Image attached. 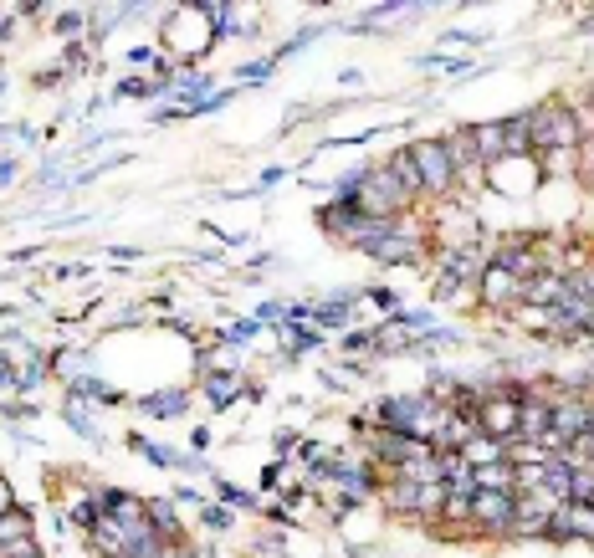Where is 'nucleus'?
Returning a JSON list of instances; mask_svg holds the SVG:
<instances>
[{"label": "nucleus", "mask_w": 594, "mask_h": 558, "mask_svg": "<svg viewBox=\"0 0 594 558\" xmlns=\"http://www.w3.org/2000/svg\"><path fill=\"white\" fill-rule=\"evenodd\" d=\"M216 502H226L231 512H262V497L257 492H246V487H236L226 477H216Z\"/></svg>", "instance_id": "412c9836"}, {"label": "nucleus", "mask_w": 594, "mask_h": 558, "mask_svg": "<svg viewBox=\"0 0 594 558\" xmlns=\"http://www.w3.org/2000/svg\"><path fill=\"white\" fill-rule=\"evenodd\" d=\"M190 390H185V384H164V390H149V395H139L134 400V410L139 415H149V420H180L185 410H190Z\"/></svg>", "instance_id": "9b49d317"}, {"label": "nucleus", "mask_w": 594, "mask_h": 558, "mask_svg": "<svg viewBox=\"0 0 594 558\" xmlns=\"http://www.w3.org/2000/svg\"><path fill=\"white\" fill-rule=\"evenodd\" d=\"M287 180V169L282 164H272V169H262V175H257V185H251V195H267V190H277Z\"/></svg>", "instance_id": "f704fd0d"}, {"label": "nucleus", "mask_w": 594, "mask_h": 558, "mask_svg": "<svg viewBox=\"0 0 594 558\" xmlns=\"http://www.w3.org/2000/svg\"><path fill=\"white\" fill-rule=\"evenodd\" d=\"M359 205L369 210V216H415V210L420 205H426V200H420V195H410L395 175H390V169L385 164H369V180H364V195H359Z\"/></svg>", "instance_id": "39448f33"}, {"label": "nucleus", "mask_w": 594, "mask_h": 558, "mask_svg": "<svg viewBox=\"0 0 594 558\" xmlns=\"http://www.w3.org/2000/svg\"><path fill=\"white\" fill-rule=\"evenodd\" d=\"M303 323H313V303H287L282 328H303Z\"/></svg>", "instance_id": "c9c22d12"}, {"label": "nucleus", "mask_w": 594, "mask_h": 558, "mask_svg": "<svg viewBox=\"0 0 594 558\" xmlns=\"http://www.w3.org/2000/svg\"><path fill=\"white\" fill-rule=\"evenodd\" d=\"M241 400H246V405H262V400H267V384H262V379H241Z\"/></svg>", "instance_id": "79ce46f5"}, {"label": "nucleus", "mask_w": 594, "mask_h": 558, "mask_svg": "<svg viewBox=\"0 0 594 558\" xmlns=\"http://www.w3.org/2000/svg\"><path fill=\"white\" fill-rule=\"evenodd\" d=\"M338 359H374V328L338 333Z\"/></svg>", "instance_id": "5701e85b"}, {"label": "nucleus", "mask_w": 594, "mask_h": 558, "mask_svg": "<svg viewBox=\"0 0 594 558\" xmlns=\"http://www.w3.org/2000/svg\"><path fill=\"white\" fill-rule=\"evenodd\" d=\"M169 497H175L180 507H205V502H210V497H205L200 487H175V492H169Z\"/></svg>", "instance_id": "a19ab883"}, {"label": "nucleus", "mask_w": 594, "mask_h": 558, "mask_svg": "<svg viewBox=\"0 0 594 558\" xmlns=\"http://www.w3.org/2000/svg\"><path fill=\"white\" fill-rule=\"evenodd\" d=\"M338 82H344V88H359L364 72H359V67H344V72H338Z\"/></svg>", "instance_id": "864d4df0"}, {"label": "nucleus", "mask_w": 594, "mask_h": 558, "mask_svg": "<svg viewBox=\"0 0 594 558\" xmlns=\"http://www.w3.org/2000/svg\"><path fill=\"white\" fill-rule=\"evenodd\" d=\"M159 93H164V88H159L154 77L129 72V77H118V82H113V93H108V98H113V103H123V98H159Z\"/></svg>", "instance_id": "4be33fe9"}, {"label": "nucleus", "mask_w": 594, "mask_h": 558, "mask_svg": "<svg viewBox=\"0 0 594 558\" xmlns=\"http://www.w3.org/2000/svg\"><path fill=\"white\" fill-rule=\"evenodd\" d=\"M257 518H267V523H272V528H282V533H292V528H297V512H292V507H282V502L262 507Z\"/></svg>", "instance_id": "7c9ffc66"}, {"label": "nucleus", "mask_w": 594, "mask_h": 558, "mask_svg": "<svg viewBox=\"0 0 594 558\" xmlns=\"http://www.w3.org/2000/svg\"><path fill=\"white\" fill-rule=\"evenodd\" d=\"M108 251H113V256H118V262H139V256H144V251H139V246H108Z\"/></svg>", "instance_id": "603ef678"}, {"label": "nucleus", "mask_w": 594, "mask_h": 558, "mask_svg": "<svg viewBox=\"0 0 594 558\" xmlns=\"http://www.w3.org/2000/svg\"><path fill=\"white\" fill-rule=\"evenodd\" d=\"M364 180H369V164H359V169H344L333 185H328V200H359L364 195Z\"/></svg>", "instance_id": "393cba45"}, {"label": "nucleus", "mask_w": 594, "mask_h": 558, "mask_svg": "<svg viewBox=\"0 0 594 558\" xmlns=\"http://www.w3.org/2000/svg\"><path fill=\"white\" fill-rule=\"evenodd\" d=\"M164 558H216V548H205V543L190 538V543H180V548H169Z\"/></svg>", "instance_id": "ea45409f"}, {"label": "nucleus", "mask_w": 594, "mask_h": 558, "mask_svg": "<svg viewBox=\"0 0 594 558\" xmlns=\"http://www.w3.org/2000/svg\"><path fill=\"white\" fill-rule=\"evenodd\" d=\"M41 251H47V246H16V251H11V267H26V262H36Z\"/></svg>", "instance_id": "de8ad7c7"}, {"label": "nucleus", "mask_w": 594, "mask_h": 558, "mask_svg": "<svg viewBox=\"0 0 594 558\" xmlns=\"http://www.w3.org/2000/svg\"><path fill=\"white\" fill-rule=\"evenodd\" d=\"M159 62V47H134L129 52V67H154Z\"/></svg>", "instance_id": "a18cd8bd"}, {"label": "nucleus", "mask_w": 594, "mask_h": 558, "mask_svg": "<svg viewBox=\"0 0 594 558\" xmlns=\"http://www.w3.org/2000/svg\"><path fill=\"white\" fill-rule=\"evenodd\" d=\"M88 26H93V11H57L52 16V36H62V41H82L88 36Z\"/></svg>", "instance_id": "aec40b11"}, {"label": "nucleus", "mask_w": 594, "mask_h": 558, "mask_svg": "<svg viewBox=\"0 0 594 558\" xmlns=\"http://www.w3.org/2000/svg\"><path fill=\"white\" fill-rule=\"evenodd\" d=\"M584 108H594V77L584 82Z\"/></svg>", "instance_id": "6e6d98bb"}, {"label": "nucleus", "mask_w": 594, "mask_h": 558, "mask_svg": "<svg viewBox=\"0 0 594 558\" xmlns=\"http://www.w3.org/2000/svg\"><path fill=\"white\" fill-rule=\"evenodd\" d=\"M123 441H129V451H139V456H144L149 466H159V471H190V477H200V471H216L205 456H195V451H175V446L149 441V436H139V431H129Z\"/></svg>", "instance_id": "0eeeda50"}, {"label": "nucleus", "mask_w": 594, "mask_h": 558, "mask_svg": "<svg viewBox=\"0 0 594 558\" xmlns=\"http://www.w3.org/2000/svg\"><path fill=\"white\" fill-rule=\"evenodd\" d=\"M482 272H487V251L482 246L436 251L431 256V297H436V303H461L466 292H477Z\"/></svg>", "instance_id": "f03ea898"}, {"label": "nucleus", "mask_w": 594, "mask_h": 558, "mask_svg": "<svg viewBox=\"0 0 594 558\" xmlns=\"http://www.w3.org/2000/svg\"><path fill=\"white\" fill-rule=\"evenodd\" d=\"M31 82H36L41 93H47V88H62V82H67V67H41V72H36Z\"/></svg>", "instance_id": "58836bf2"}, {"label": "nucleus", "mask_w": 594, "mask_h": 558, "mask_svg": "<svg viewBox=\"0 0 594 558\" xmlns=\"http://www.w3.org/2000/svg\"><path fill=\"white\" fill-rule=\"evenodd\" d=\"M52 379V359H47V349H36L26 364H21V379H16V390L21 395H36L41 390V384H47Z\"/></svg>", "instance_id": "a211bd4d"}, {"label": "nucleus", "mask_w": 594, "mask_h": 558, "mask_svg": "<svg viewBox=\"0 0 594 558\" xmlns=\"http://www.w3.org/2000/svg\"><path fill=\"white\" fill-rule=\"evenodd\" d=\"M190 451H195V456L210 451V425H195V431H190Z\"/></svg>", "instance_id": "8fccbe9b"}, {"label": "nucleus", "mask_w": 594, "mask_h": 558, "mask_svg": "<svg viewBox=\"0 0 594 558\" xmlns=\"http://www.w3.org/2000/svg\"><path fill=\"white\" fill-rule=\"evenodd\" d=\"M26 548H41V543H36V518H31L26 507H16V512H6V518H0V558L26 553Z\"/></svg>", "instance_id": "ddd939ff"}, {"label": "nucleus", "mask_w": 594, "mask_h": 558, "mask_svg": "<svg viewBox=\"0 0 594 558\" xmlns=\"http://www.w3.org/2000/svg\"><path fill=\"white\" fill-rule=\"evenodd\" d=\"M482 41H492V31H461V26L441 31V47H482Z\"/></svg>", "instance_id": "c85d7f7f"}, {"label": "nucleus", "mask_w": 594, "mask_h": 558, "mask_svg": "<svg viewBox=\"0 0 594 558\" xmlns=\"http://www.w3.org/2000/svg\"><path fill=\"white\" fill-rule=\"evenodd\" d=\"M0 415H6V420L16 425V420H36V415H41V405H31V400H0Z\"/></svg>", "instance_id": "2f4dec72"}, {"label": "nucleus", "mask_w": 594, "mask_h": 558, "mask_svg": "<svg viewBox=\"0 0 594 558\" xmlns=\"http://www.w3.org/2000/svg\"><path fill=\"white\" fill-rule=\"evenodd\" d=\"M466 139L477 149V164L482 169H497L507 159V144H502V118H482V123H466Z\"/></svg>", "instance_id": "f8f14e48"}, {"label": "nucleus", "mask_w": 594, "mask_h": 558, "mask_svg": "<svg viewBox=\"0 0 594 558\" xmlns=\"http://www.w3.org/2000/svg\"><path fill=\"white\" fill-rule=\"evenodd\" d=\"M379 507L400 523H415V528H431L441 518V502H446V487L441 482H405V477H385L374 497Z\"/></svg>", "instance_id": "7ed1b4c3"}, {"label": "nucleus", "mask_w": 594, "mask_h": 558, "mask_svg": "<svg viewBox=\"0 0 594 558\" xmlns=\"http://www.w3.org/2000/svg\"><path fill=\"white\" fill-rule=\"evenodd\" d=\"M359 303H369L379 318H395L400 313V292L385 287V282H369V287H359Z\"/></svg>", "instance_id": "6ab92c4d"}, {"label": "nucleus", "mask_w": 594, "mask_h": 558, "mask_svg": "<svg viewBox=\"0 0 594 558\" xmlns=\"http://www.w3.org/2000/svg\"><path fill=\"white\" fill-rule=\"evenodd\" d=\"M554 512H559V502L548 497V492H523V497H518V518H513V533H507V538L543 543L548 523H554Z\"/></svg>", "instance_id": "6e6552de"}, {"label": "nucleus", "mask_w": 594, "mask_h": 558, "mask_svg": "<svg viewBox=\"0 0 594 558\" xmlns=\"http://www.w3.org/2000/svg\"><path fill=\"white\" fill-rule=\"evenodd\" d=\"M11 36H16V16H11V21H0V41H11Z\"/></svg>", "instance_id": "5fc2aeb1"}, {"label": "nucleus", "mask_w": 594, "mask_h": 558, "mask_svg": "<svg viewBox=\"0 0 594 558\" xmlns=\"http://www.w3.org/2000/svg\"><path fill=\"white\" fill-rule=\"evenodd\" d=\"M144 523H149L169 548L190 543V528H185V518H180V502H175V497H144Z\"/></svg>", "instance_id": "9d476101"}, {"label": "nucleus", "mask_w": 594, "mask_h": 558, "mask_svg": "<svg viewBox=\"0 0 594 558\" xmlns=\"http://www.w3.org/2000/svg\"><path fill=\"white\" fill-rule=\"evenodd\" d=\"M200 528H205V533H231V528H236V512H231L226 502L210 497V502L200 507Z\"/></svg>", "instance_id": "a878e982"}, {"label": "nucleus", "mask_w": 594, "mask_h": 558, "mask_svg": "<svg viewBox=\"0 0 594 558\" xmlns=\"http://www.w3.org/2000/svg\"><path fill=\"white\" fill-rule=\"evenodd\" d=\"M272 446H277V461H287L292 451H303V436H297V431H292V425H282V431L272 436Z\"/></svg>", "instance_id": "72a5a7b5"}, {"label": "nucleus", "mask_w": 594, "mask_h": 558, "mask_svg": "<svg viewBox=\"0 0 594 558\" xmlns=\"http://www.w3.org/2000/svg\"><path fill=\"white\" fill-rule=\"evenodd\" d=\"M461 456L472 461V466H492V461H507V446L492 441V436H472V441L461 446Z\"/></svg>", "instance_id": "b1692460"}, {"label": "nucleus", "mask_w": 594, "mask_h": 558, "mask_svg": "<svg viewBox=\"0 0 594 558\" xmlns=\"http://www.w3.org/2000/svg\"><path fill=\"white\" fill-rule=\"evenodd\" d=\"M108 103H113V98H93V103H82V118H88V123H93V118H98V113H103Z\"/></svg>", "instance_id": "3c124183"}, {"label": "nucleus", "mask_w": 594, "mask_h": 558, "mask_svg": "<svg viewBox=\"0 0 594 558\" xmlns=\"http://www.w3.org/2000/svg\"><path fill=\"white\" fill-rule=\"evenodd\" d=\"M62 420L72 425V436H77V441H93V446H103V431H98V415H93V405H82V400H67V395H62Z\"/></svg>", "instance_id": "dca6fc26"}, {"label": "nucleus", "mask_w": 594, "mask_h": 558, "mask_svg": "<svg viewBox=\"0 0 594 558\" xmlns=\"http://www.w3.org/2000/svg\"><path fill=\"white\" fill-rule=\"evenodd\" d=\"M200 395L210 410H231L241 400V374L236 369H200Z\"/></svg>", "instance_id": "4468645a"}, {"label": "nucleus", "mask_w": 594, "mask_h": 558, "mask_svg": "<svg viewBox=\"0 0 594 558\" xmlns=\"http://www.w3.org/2000/svg\"><path fill=\"white\" fill-rule=\"evenodd\" d=\"M282 487H287V461H272L262 471V492H282Z\"/></svg>", "instance_id": "e433bc0d"}, {"label": "nucleus", "mask_w": 594, "mask_h": 558, "mask_svg": "<svg viewBox=\"0 0 594 558\" xmlns=\"http://www.w3.org/2000/svg\"><path fill=\"white\" fill-rule=\"evenodd\" d=\"M277 72V62L272 57H262V62H241L236 67V88H251V82H257V88H262V82Z\"/></svg>", "instance_id": "cd10ccee"}, {"label": "nucleus", "mask_w": 594, "mask_h": 558, "mask_svg": "<svg viewBox=\"0 0 594 558\" xmlns=\"http://www.w3.org/2000/svg\"><path fill=\"white\" fill-rule=\"evenodd\" d=\"M16 180H21V164L16 159H0V190H11Z\"/></svg>", "instance_id": "c03bdc74"}, {"label": "nucleus", "mask_w": 594, "mask_h": 558, "mask_svg": "<svg viewBox=\"0 0 594 558\" xmlns=\"http://www.w3.org/2000/svg\"><path fill=\"white\" fill-rule=\"evenodd\" d=\"M359 507H364L359 497H349V492H333V497H328V523H344V518H354Z\"/></svg>", "instance_id": "c756f323"}, {"label": "nucleus", "mask_w": 594, "mask_h": 558, "mask_svg": "<svg viewBox=\"0 0 594 558\" xmlns=\"http://www.w3.org/2000/svg\"><path fill=\"white\" fill-rule=\"evenodd\" d=\"M364 415L374 420V431H395V436H410V441H431L441 405L426 390H390V395H374Z\"/></svg>", "instance_id": "f257e3e1"}, {"label": "nucleus", "mask_w": 594, "mask_h": 558, "mask_svg": "<svg viewBox=\"0 0 594 558\" xmlns=\"http://www.w3.org/2000/svg\"><path fill=\"white\" fill-rule=\"evenodd\" d=\"M518 518V492H472V538L502 543Z\"/></svg>", "instance_id": "423d86ee"}, {"label": "nucleus", "mask_w": 594, "mask_h": 558, "mask_svg": "<svg viewBox=\"0 0 594 558\" xmlns=\"http://www.w3.org/2000/svg\"><path fill=\"white\" fill-rule=\"evenodd\" d=\"M21 502H16V492H11V477H0V518H6V512H16Z\"/></svg>", "instance_id": "49530a36"}, {"label": "nucleus", "mask_w": 594, "mask_h": 558, "mask_svg": "<svg viewBox=\"0 0 594 558\" xmlns=\"http://www.w3.org/2000/svg\"><path fill=\"white\" fill-rule=\"evenodd\" d=\"M410 159H415V169H420V195H426V205L456 195V164H451L441 134H436V139H410Z\"/></svg>", "instance_id": "20e7f679"}, {"label": "nucleus", "mask_w": 594, "mask_h": 558, "mask_svg": "<svg viewBox=\"0 0 594 558\" xmlns=\"http://www.w3.org/2000/svg\"><path fill=\"white\" fill-rule=\"evenodd\" d=\"M62 57H67V62H62L67 72H88V62H93V57H88V41H67Z\"/></svg>", "instance_id": "473e14b6"}, {"label": "nucleus", "mask_w": 594, "mask_h": 558, "mask_svg": "<svg viewBox=\"0 0 594 558\" xmlns=\"http://www.w3.org/2000/svg\"><path fill=\"white\" fill-rule=\"evenodd\" d=\"M415 67H420V72H441V67H446V52H426V57H415Z\"/></svg>", "instance_id": "09e8293b"}, {"label": "nucleus", "mask_w": 594, "mask_h": 558, "mask_svg": "<svg viewBox=\"0 0 594 558\" xmlns=\"http://www.w3.org/2000/svg\"><path fill=\"white\" fill-rule=\"evenodd\" d=\"M323 31H328V26H303V31H297V36H287V41H282V47L272 52V62H277V67H282V62H292V57H297V52H303V47H313V41H318Z\"/></svg>", "instance_id": "bb28decb"}, {"label": "nucleus", "mask_w": 594, "mask_h": 558, "mask_svg": "<svg viewBox=\"0 0 594 558\" xmlns=\"http://www.w3.org/2000/svg\"><path fill=\"white\" fill-rule=\"evenodd\" d=\"M318 379H323V390H333V395H344V390H349V379L338 374V369H318Z\"/></svg>", "instance_id": "37998d69"}, {"label": "nucleus", "mask_w": 594, "mask_h": 558, "mask_svg": "<svg viewBox=\"0 0 594 558\" xmlns=\"http://www.w3.org/2000/svg\"><path fill=\"white\" fill-rule=\"evenodd\" d=\"M359 313V287H333L328 297L313 303V328L318 333H349Z\"/></svg>", "instance_id": "1a4fd4ad"}, {"label": "nucleus", "mask_w": 594, "mask_h": 558, "mask_svg": "<svg viewBox=\"0 0 594 558\" xmlns=\"http://www.w3.org/2000/svg\"><path fill=\"white\" fill-rule=\"evenodd\" d=\"M11 558H47V548H26V553H11Z\"/></svg>", "instance_id": "4d7b16f0"}, {"label": "nucleus", "mask_w": 594, "mask_h": 558, "mask_svg": "<svg viewBox=\"0 0 594 558\" xmlns=\"http://www.w3.org/2000/svg\"><path fill=\"white\" fill-rule=\"evenodd\" d=\"M472 492H513V461L472 466Z\"/></svg>", "instance_id": "f3484780"}, {"label": "nucleus", "mask_w": 594, "mask_h": 558, "mask_svg": "<svg viewBox=\"0 0 594 558\" xmlns=\"http://www.w3.org/2000/svg\"><path fill=\"white\" fill-rule=\"evenodd\" d=\"M282 343H287V349H282V359H287V364H297V359L318 354L323 343H328V333H318L313 323H303V328H282Z\"/></svg>", "instance_id": "2eb2a0df"}, {"label": "nucleus", "mask_w": 594, "mask_h": 558, "mask_svg": "<svg viewBox=\"0 0 594 558\" xmlns=\"http://www.w3.org/2000/svg\"><path fill=\"white\" fill-rule=\"evenodd\" d=\"M282 313H287V303H257V313H251V318H257L262 328H267V323L282 328Z\"/></svg>", "instance_id": "4c0bfd02"}]
</instances>
